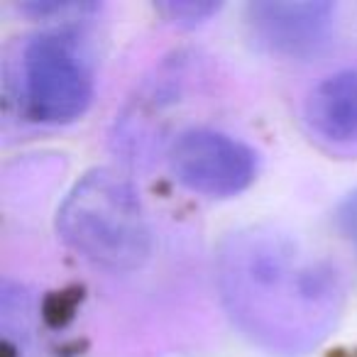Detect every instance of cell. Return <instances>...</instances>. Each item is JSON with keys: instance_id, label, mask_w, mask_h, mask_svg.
<instances>
[{"instance_id": "cell-8", "label": "cell", "mask_w": 357, "mask_h": 357, "mask_svg": "<svg viewBox=\"0 0 357 357\" xmlns=\"http://www.w3.org/2000/svg\"><path fill=\"white\" fill-rule=\"evenodd\" d=\"M25 15L35 17V20H84L91 13H98V3H22L17 8Z\"/></svg>"}, {"instance_id": "cell-2", "label": "cell", "mask_w": 357, "mask_h": 357, "mask_svg": "<svg viewBox=\"0 0 357 357\" xmlns=\"http://www.w3.org/2000/svg\"><path fill=\"white\" fill-rule=\"evenodd\" d=\"M61 240L108 272H135L152 255V228L128 176L108 167L86 172L56 213Z\"/></svg>"}, {"instance_id": "cell-6", "label": "cell", "mask_w": 357, "mask_h": 357, "mask_svg": "<svg viewBox=\"0 0 357 357\" xmlns=\"http://www.w3.org/2000/svg\"><path fill=\"white\" fill-rule=\"evenodd\" d=\"M303 118L326 142H357V69L335 71L318 81L303 103Z\"/></svg>"}, {"instance_id": "cell-4", "label": "cell", "mask_w": 357, "mask_h": 357, "mask_svg": "<svg viewBox=\"0 0 357 357\" xmlns=\"http://www.w3.org/2000/svg\"><path fill=\"white\" fill-rule=\"evenodd\" d=\"M257 152L220 130H184L169 147V169L178 184L208 199H233L257 176Z\"/></svg>"}, {"instance_id": "cell-3", "label": "cell", "mask_w": 357, "mask_h": 357, "mask_svg": "<svg viewBox=\"0 0 357 357\" xmlns=\"http://www.w3.org/2000/svg\"><path fill=\"white\" fill-rule=\"evenodd\" d=\"M93 64L71 27H52L22 45L17 61V105L37 125H69L93 100Z\"/></svg>"}, {"instance_id": "cell-1", "label": "cell", "mask_w": 357, "mask_h": 357, "mask_svg": "<svg viewBox=\"0 0 357 357\" xmlns=\"http://www.w3.org/2000/svg\"><path fill=\"white\" fill-rule=\"evenodd\" d=\"M215 284L233 326L277 357L316 350L335 331L347 296L331 259L267 225L240 228L220 240Z\"/></svg>"}, {"instance_id": "cell-9", "label": "cell", "mask_w": 357, "mask_h": 357, "mask_svg": "<svg viewBox=\"0 0 357 357\" xmlns=\"http://www.w3.org/2000/svg\"><path fill=\"white\" fill-rule=\"evenodd\" d=\"M335 220H337L340 233L345 235L347 243H350L357 252V191H352V194H347L345 199H342V204L337 206Z\"/></svg>"}, {"instance_id": "cell-5", "label": "cell", "mask_w": 357, "mask_h": 357, "mask_svg": "<svg viewBox=\"0 0 357 357\" xmlns=\"http://www.w3.org/2000/svg\"><path fill=\"white\" fill-rule=\"evenodd\" d=\"M245 25L255 45L287 59L318 54L335 25L333 3H279L257 0L245 6Z\"/></svg>"}, {"instance_id": "cell-7", "label": "cell", "mask_w": 357, "mask_h": 357, "mask_svg": "<svg viewBox=\"0 0 357 357\" xmlns=\"http://www.w3.org/2000/svg\"><path fill=\"white\" fill-rule=\"evenodd\" d=\"M220 8H223L220 3H204V0H169V3H157L154 10L167 17L172 25L191 30L218 15Z\"/></svg>"}]
</instances>
